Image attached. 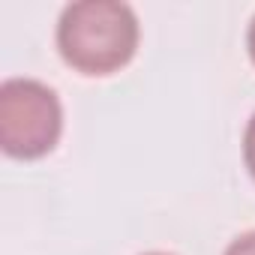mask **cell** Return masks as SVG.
Wrapping results in <instances>:
<instances>
[{"label":"cell","mask_w":255,"mask_h":255,"mask_svg":"<svg viewBox=\"0 0 255 255\" xmlns=\"http://www.w3.org/2000/svg\"><path fill=\"white\" fill-rule=\"evenodd\" d=\"M60 57L81 75H111L138 48V18L120 0H78L57 21Z\"/></svg>","instance_id":"1"},{"label":"cell","mask_w":255,"mask_h":255,"mask_svg":"<svg viewBox=\"0 0 255 255\" xmlns=\"http://www.w3.org/2000/svg\"><path fill=\"white\" fill-rule=\"evenodd\" d=\"M63 132L57 93L36 78H6L0 87V144L15 159H39Z\"/></svg>","instance_id":"2"},{"label":"cell","mask_w":255,"mask_h":255,"mask_svg":"<svg viewBox=\"0 0 255 255\" xmlns=\"http://www.w3.org/2000/svg\"><path fill=\"white\" fill-rule=\"evenodd\" d=\"M243 159H246V168L255 180V114L249 117L246 123V135H243Z\"/></svg>","instance_id":"3"},{"label":"cell","mask_w":255,"mask_h":255,"mask_svg":"<svg viewBox=\"0 0 255 255\" xmlns=\"http://www.w3.org/2000/svg\"><path fill=\"white\" fill-rule=\"evenodd\" d=\"M225 255H255V231H246L237 240H231V246L225 249Z\"/></svg>","instance_id":"4"},{"label":"cell","mask_w":255,"mask_h":255,"mask_svg":"<svg viewBox=\"0 0 255 255\" xmlns=\"http://www.w3.org/2000/svg\"><path fill=\"white\" fill-rule=\"evenodd\" d=\"M246 48H249L252 63H255V18H252V24H249V33H246Z\"/></svg>","instance_id":"5"},{"label":"cell","mask_w":255,"mask_h":255,"mask_svg":"<svg viewBox=\"0 0 255 255\" xmlns=\"http://www.w3.org/2000/svg\"><path fill=\"white\" fill-rule=\"evenodd\" d=\"M147 255H168V252H147Z\"/></svg>","instance_id":"6"}]
</instances>
